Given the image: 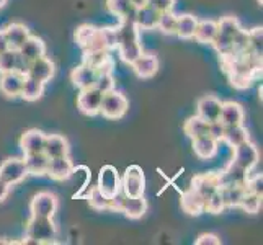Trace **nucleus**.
<instances>
[{
	"instance_id": "obj_1",
	"label": "nucleus",
	"mask_w": 263,
	"mask_h": 245,
	"mask_svg": "<svg viewBox=\"0 0 263 245\" xmlns=\"http://www.w3.org/2000/svg\"><path fill=\"white\" fill-rule=\"evenodd\" d=\"M58 224L54 222V217L31 216V219L26 224V243H52L58 239Z\"/></svg>"
},
{
	"instance_id": "obj_2",
	"label": "nucleus",
	"mask_w": 263,
	"mask_h": 245,
	"mask_svg": "<svg viewBox=\"0 0 263 245\" xmlns=\"http://www.w3.org/2000/svg\"><path fill=\"white\" fill-rule=\"evenodd\" d=\"M128 110H129V102L126 95H123L121 92H116V90L103 93L102 105H100V115L103 118H108V120H121L128 113Z\"/></svg>"
},
{
	"instance_id": "obj_3",
	"label": "nucleus",
	"mask_w": 263,
	"mask_h": 245,
	"mask_svg": "<svg viewBox=\"0 0 263 245\" xmlns=\"http://www.w3.org/2000/svg\"><path fill=\"white\" fill-rule=\"evenodd\" d=\"M26 175L28 172H26L25 160L20 157H8L0 165V178L10 186L22 183Z\"/></svg>"
},
{
	"instance_id": "obj_4",
	"label": "nucleus",
	"mask_w": 263,
	"mask_h": 245,
	"mask_svg": "<svg viewBox=\"0 0 263 245\" xmlns=\"http://www.w3.org/2000/svg\"><path fill=\"white\" fill-rule=\"evenodd\" d=\"M258 160H260V150L255 144L250 142V139L234 147L232 162L240 168L250 172L258 163Z\"/></svg>"
},
{
	"instance_id": "obj_5",
	"label": "nucleus",
	"mask_w": 263,
	"mask_h": 245,
	"mask_svg": "<svg viewBox=\"0 0 263 245\" xmlns=\"http://www.w3.org/2000/svg\"><path fill=\"white\" fill-rule=\"evenodd\" d=\"M59 201L58 196L51 192H40L31 199L30 211L31 216H43V217H54L58 213Z\"/></svg>"
},
{
	"instance_id": "obj_6",
	"label": "nucleus",
	"mask_w": 263,
	"mask_h": 245,
	"mask_svg": "<svg viewBox=\"0 0 263 245\" xmlns=\"http://www.w3.org/2000/svg\"><path fill=\"white\" fill-rule=\"evenodd\" d=\"M121 190L126 196H141L146 190V178L138 165H133L124 172L121 180Z\"/></svg>"
},
{
	"instance_id": "obj_7",
	"label": "nucleus",
	"mask_w": 263,
	"mask_h": 245,
	"mask_svg": "<svg viewBox=\"0 0 263 245\" xmlns=\"http://www.w3.org/2000/svg\"><path fill=\"white\" fill-rule=\"evenodd\" d=\"M103 93L98 88L90 87L85 90H80L77 97V108L80 113L87 116H97L100 115V105H102Z\"/></svg>"
},
{
	"instance_id": "obj_8",
	"label": "nucleus",
	"mask_w": 263,
	"mask_h": 245,
	"mask_svg": "<svg viewBox=\"0 0 263 245\" xmlns=\"http://www.w3.org/2000/svg\"><path fill=\"white\" fill-rule=\"evenodd\" d=\"M74 170H76V167H74L72 159L69 156H62V157L49 159L46 175H49L56 181H64L74 175Z\"/></svg>"
},
{
	"instance_id": "obj_9",
	"label": "nucleus",
	"mask_w": 263,
	"mask_h": 245,
	"mask_svg": "<svg viewBox=\"0 0 263 245\" xmlns=\"http://www.w3.org/2000/svg\"><path fill=\"white\" fill-rule=\"evenodd\" d=\"M219 186H221L219 174H216V172H210V174H199V175L193 177L192 186H190V188H193L195 192H198L206 199L208 196H211L214 192H217Z\"/></svg>"
},
{
	"instance_id": "obj_10",
	"label": "nucleus",
	"mask_w": 263,
	"mask_h": 245,
	"mask_svg": "<svg viewBox=\"0 0 263 245\" xmlns=\"http://www.w3.org/2000/svg\"><path fill=\"white\" fill-rule=\"evenodd\" d=\"M97 186L102 190L108 198H111L116 192H120L121 190V178H120V175H118L116 168L111 165H105L102 170H100Z\"/></svg>"
},
{
	"instance_id": "obj_11",
	"label": "nucleus",
	"mask_w": 263,
	"mask_h": 245,
	"mask_svg": "<svg viewBox=\"0 0 263 245\" xmlns=\"http://www.w3.org/2000/svg\"><path fill=\"white\" fill-rule=\"evenodd\" d=\"M221 108H222V102L214 95H204L198 100L196 103V110H198V116H201L204 121L213 123L219 120L221 115Z\"/></svg>"
},
{
	"instance_id": "obj_12",
	"label": "nucleus",
	"mask_w": 263,
	"mask_h": 245,
	"mask_svg": "<svg viewBox=\"0 0 263 245\" xmlns=\"http://www.w3.org/2000/svg\"><path fill=\"white\" fill-rule=\"evenodd\" d=\"M134 74L139 79H151L159 70V59L152 52H142L141 56L131 64Z\"/></svg>"
},
{
	"instance_id": "obj_13",
	"label": "nucleus",
	"mask_w": 263,
	"mask_h": 245,
	"mask_svg": "<svg viewBox=\"0 0 263 245\" xmlns=\"http://www.w3.org/2000/svg\"><path fill=\"white\" fill-rule=\"evenodd\" d=\"M23 80H25V76L16 70L0 74V92H2V95H5L7 98L20 97Z\"/></svg>"
},
{
	"instance_id": "obj_14",
	"label": "nucleus",
	"mask_w": 263,
	"mask_h": 245,
	"mask_svg": "<svg viewBox=\"0 0 263 245\" xmlns=\"http://www.w3.org/2000/svg\"><path fill=\"white\" fill-rule=\"evenodd\" d=\"M54 74H56V66H54V62L46 56H41V58L30 62V69H28V74L26 76H31V77L46 84V82H49L54 77Z\"/></svg>"
},
{
	"instance_id": "obj_15",
	"label": "nucleus",
	"mask_w": 263,
	"mask_h": 245,
	"mask_svg": "<svg viewBox=\"0 0 263 245\" xmlns=\"http://www.w3.org/2000/svg\"><path fill=\"white\" fill-rule=\"evenodd\" d=\"M43 152L46 154L49 159L69 156L70 144L67 138H64V136H61V134H46V142H44Z\"/></svg>"
},
{
	"instance_id": "obj_16",
	"label": "nucleus",
	"mask_w": 263,
	"mask_h": 245,
	"mask_svg": "<svg viewBox=\"0 0 263 245\" xmlns=\"http://www.w3.org/2000/svg\"><path fill=\"white\" fill-rule=\"evenodd\" d=\"M219 121L224 126L243 124V121H246V111H243V106L237 102H222Z\"/></svg>"
},
{
	"instance_id": "obj_17",
	"label": "nucleus",
	"mask_w": 263,
	"mask_h": 245,
	"mask_svg": "<svg viewBox=\"0 0 263 245\" xmlns=\"http://www.w3.org/2000/svg\"><path fill=\"white\" fill-rule=\"evenodd\" d=\"M44 142H46V134L40 129H30L20 138V149L25 154H34V152H43Z\"/></svg>"
},
{
	"instance_id": "obj_18",
	"label": "nucleus",
	"mask_w": 263,
	"mask_h": 245,
	"mask_svg": "<svg viewBox=\"0 0 263 245\" xmlns=\"http://www.w3.org/2000/svg\"><path fill=\"white\" fill-rule=\"evenodd\" d=\"M5 33V38H7V43H8V48L13 49V51H18L22 48V44L30 38V30L28 26L23 25V23H10L4 30Z\"/></svg>"
},
{
	"instance_id": "obj_19",
	"label": "nucleus",
	"mask_w": 263,
	"mask_h": 245,
	"mask_svg": "<svg viewBox=\"0 0 263 245\" xmlns=\"http://www.w3.org/2000/svg\"><path fill=\"white\" fill-rule=\"evenodd\" d=\"M95 80H97V70L93 67L84 64V62L70 72V82L79 90H85V88L93 87Z\"/></svg>"
},
{
	"instance_id": "obj_20",
	"label": "nucleus",
	"mask_w": 263,
	"mask_h": 245,
	"mask_svg": "<svg viewBox=\"0 0 263 245\" xmlns=\"http://www.w3.org/2000/svg\"><path fill=\"white\" fill-rule=\"evenodd\" d=\"M147 199L144 198V195L141 196H126V201L123 206V213L128 219L138 221L141 217L147 213Z\"/></svg>"
},
{
	"instance_id": "obj_21",
	"label": "nucleus",
	"mask_w": 263,
	"mask_h": 245,
	"mask_svg": "<svg viewBox=\"0 0 263 245\" xmlns=\"http://www.w3.org/2000/svg\"><path fill=\"white\" fill-rule=\"evenodd\" d=\"M25 165H26V172L28 175H46L48 172V163H49V157L44 152H34V154H25Z\"/></svg>"
},
{
	"instance_id": "obj_22",
	"label": "nucleus",
	"mask_w": 263,
	"mask_h": 245,
	"mask_svg": "<svg viewBox=\"0 0 263 245\" xmlns=\"http://www.w3.org/2000/svg\"><path fill=\"white\" fill-rule=\"evenodd\" d=\"M204 203H206V199L198 192H195L193 188L186 190V192L181 195V208H183V211L188 213L190 216H199L201 213H204Z\"/></svg>"
},
{
	"instance_id": "obj_23",
	"label": "nucleus",
	"mask_w": 263,
	"mask_h": 245,
	"mask_svg": "<svg viewBox=\"0 0 263 245\" xmlns=\"http://www.w3.org/2000/svg\"><path fill=\"white\" fill-rule=\"evenodd\" d=\"M193 141V152L199 159L208 160V159H213L216 154H217V141L214 138H211L210 134L206 136H199V138L192 139Z\"/></svg>"
},
{
	"instance_id": "obj_24",
	"label": "nucleus",
	"mask_w": 263,
	"mask_h": 245,
	"mask_svg": "<svg viewBox=\"0 0 263 245\" xmlns=\"http://www.w3.org/2000/svg\"><path fill=\"white\" fill-rule=\"evenodd\" d=\"M18 54L23 56L26 61H34L41 56H46V44L41 38H36V36H30L28 40H26L22 48L18 49Z\"/></svg>"
},
{
	"instance_id": "obj_25",
	"label": "nucleus",
	"mask_w": 263,
	"mask_h": 245,
	"mask_svg": "<svg viewBox=\"0 0 263 245\" xmlns=\"http://www.w3.org/2000/svg\"><path fill=\"white\" fill-rule=\"evenodd\" d=\"M160 12H157L156 8H152L151 5H146L136 10L134 16V23L139 30H154L157 28V22H159Z\"/></svg>"
},
{
	"instance_id": "obj_26",
	"label": "nucleus",
	"mask_w": 263,
	"mask_h": 245,
	"mask_svg": "<svg viewBox=\"0 0 263 245\" xmlns=\"http://www.w3.org/2000/svg\"><path fill=\"white\" fill-rule=\"evenodd\" d=\"M44 87H46V84H44V82L34 79L31 76H25L20 97L23 100H26V102H36V100H40L43 97Z\"/></svg>"
},
{
	"instance_id": "obj_27",
	"label": "nucleus",
	"mask_w": 263,
	"mask_h": 245,
	"mask_svg": "<svg viewBox=\"0 0 263 245\" xmlns=\"http://www.w3.org/2000/svg\"><path fill=\"white\" fill-rule=\"evenodd\" d=\"M219 192L224 199L226 208H239L243 195L247 192V186L246 185H224V186H219Z\"/></svg>"
},
{
	"instance_id": "obj_28",
	"label": "nucleus",
	"mask_w": 263,
	"mask_h": 245,
	"mask_svg": "<svg viewBox=\"0 0 263 245\" xmlns=\"http://www.w3.org/2000/svg\"><path fill=\"white\" fill-rule=\"evenodd\" d=\"M217 34V22L214 20H198L195 36L193 38L198 43L203 44H211Z\"/></svg>"
},
{
	"instance_id": "obj_29",
	"label": "nucleus",
	"mask_w": 263,
	"mask_h": 245,
	"mask_svg": "<svg viewBox=\"0 0 263 245\" xmlns=\"http://www.w3.org/2000/svg\"><path fill=\"white\" fill-rule=\"evenodd\" d=\"M198 25V18L192 13L178 15L177 18V33L175 36L181 40H192L195 36V30Z\"/></svg>"
},
{
	"instance_id": "obj_30",
	"label": "nucleus",
	"mask_w": 263,
	"mask_h": 245,
	"mask_svg": "<svg viewBox=\"0 0 263 245\" xmlns=\"http://www.w3.org/2000/svg\"><path fill=\"white\" fill-rule=\"evenodd\" d=\"M249 131L243 124H235V126H226V131L222 136V141H226L231 147L239 146V144L249 141Z\"/></svg>"
},
{
	"instance_id": "obj_31",
	"label": "nucleus",
	"mask_w": 263,
	"mask_h": 245,
	"mask_svg": "<svg viewBox=\"0 0 263 245\" xmlns=\"http://www.w3.org/2000/svg\"><path fill=\"white\" fill-rule=\"evenodd\" d=\"M183 129H185V134L190 139H195V138H199V136L208 134V131H210V123L204 121L201 116L195 115L192 118H188L185 126H183Z\"/></svg>"
},
{
	"instance_id": "obj_32",
	"label": "nucleus",
	"mask_w": 263,
	"mask_h": 245,
	"mask_svg": "<svg viewBox=\"0 0 263 245\" xmlns=\"http://www.w3.org/2000/svg\"><path fill=\"white\" fill-rule=\"evenodd\" d=\"M242 30H243L242 25L235 16H224L217 22V34L224 36V38H229L232 41Z\"/></svg>"
},
{
	"instance_id": "obj_33",
	"label": "nucleus",
	"mask_w": 263,
	"mask_h": 245,
	"mask_svg": "<svg viewBox=\"0 0 263 245\" xmlns=\"http://www.w3.org/2000/svg\"><path fill=\"white\" fill-rule=\"evenodd\" d=\"M116 49H118V54H120L121 61L126 62V64H129V66L144 52L141 41H133V43H128V44H121V46H118Z\"/></svg>"
},
{
	"instance_id": "obj_34",
	"label": "nucleus",
	"mask_w": 263,
	"mask_h": 245,
	"mask_svg": "<svg viewBox=\"0 0 263 245\" xmlns=\"http://www.w3.org/2000/svg\"><path fill=\"white\" fill-rule=\"evenodd\" d=\"M87 201H88L90 208H93L97 211H105V210H108V206H110V198H108L98 186H93L90 190Z\"/></svg>"
},
{
	"instance_id": "obj_35",
	"label": "nucleus",
	"mask_w": 263,
	"mask_h": 245,
	"mask_svg": "<svg viewBox=\"0 0 263 245\" xmlns=\"http://www.w3.org/2000/svg\"><path fill=\"white\" fill-rule=\"evenodd\" d=\"M177 18L178 15H175L172 10L160 13L159 22H157V30H160L167 36H174L177 33Z\"/></svg>"
},
{
	"instance_id": "obj_36",
	"label": "nucleus",
	"mask_w": 263,
	"mask_h": 245,
	"mask_svg": "<svg viewBox=\"0 0 263 245\" xmlns=\"http://www.w3.org/2000/svg\"><path fill=\"white\" fill-rule=\"evenodd\" d=\"M239 208H242L243 211L249 213V214H257L261 210V195L258 193H253V192H246L243 195L242 201L239 204Z\"/></svg>"
},
{
	"instance_id": "obj_37",
	"label": "nucleus",
	"mask_w": 263,
	"mask_h": 245,
	"mask_svg": "<svg viewBox=\"0 0 263 245\" xmlns=\"http://www.w3.org/2000/svg\"><path fill=\"white\" fill-rule=\"evenodd\" d=\"M108 59H111L110 51H84V64L93 67L95 70Z\"/></svg>"
},
{
	"instance_id": "obj_38",
	"label": "nucleus",
	"mask_w": 263,
	"mask_h": 245,
	"mask_svg": "<svg viewBox=\"0 0 263 245\" xmlns=\"http://www.w3.org/2000/svg\"><path fill=\"white\" fill-rule=\"evenodd\" d=\"M106 8L111 15L120 16V18H124L133 10L129 0H106Z\"/></svg>"
},
{
	"instance_id": "obj_39",
	"label": "nucleus",
	"mask_w": 263,
	"mask_h": 245,
	"mask_svg": "<svg viewBox=\"0 0 263 245\" xmlns=\"http://www.w3.org/2000/svg\"><path fill=\"white\" fill-rule=\"evenodd\" d=\"M226 210V204H224V199L221 196V192L217 190L214 192L211 196L206 198V203H204V211L211 213V214H221Z\"/></svg>"
},
{
	"instance_id": "obj_40",
	"label": "nucleus",
	"mask_w": 263,
	"mask_h": 245,
	"mask_svg": "<svg viewBox=\"0 0 263 245\" xmlns=\"http://www.w3.org/2000/svg\"><path fill=\"white\" fill-rule=\"evenodd\" d=\"M95 31H97V28L92 25H88V23L80 25L79 28L76 30V41H77L79 46L82 49H85V46L90 43V40L93 38Z\"/></svg>"
},
{
	"instance_id": "obj_41",
	"label": "nucleus",
	"mask_w": 263,
	"mask_h": 245,
	"mask_svg": "<svg viewBox=\"0 0 263 245\" xmlns=\"http://www.w3.org/2000/svg\"><path fill=\"white\" fill-rule=\"evenodd\" d=\"M16 56H18V51H13V49H7L4 52H0V74L15 70Z\"/></svg>"
},
{
	"instance_id": "obj_42",
	"label": "nucleus",
	"mask_w": 263,
	"mask_h": 245,
	"mask_svg": "<svg viewBox=\"0 0 263 245\" xmlns=\"http://www.w3.org/2000/svg\"><path fill=\"white\" fill-rule=\"evenodd\" d=\"M95 88H98L102 93H108L115 90V77L113 72H102V74H97V80H95Z\"/></svg>"
},
{
	"instance_id": "obj_43",
	"label": "nucleus",
	"mask_w": 263,
	"mask_h": 245,
	"mask_svg": "<svg viewBox=\"0 0 263 245\" xmlns=\"http://www.w3.org/2000/svg\"><path fill=\"white\" fill-rule=\"evenodd\" d=\"M261 41H263V33L261 28H253L249 31V48L250 52L255 56L261 58Z\"/></svg>"
},
{
	"instance_id": "obj_44",
	"label": "nucleus",
	"mask_w": 263,
	"mask_h": 245,
	"mask_svg": "<svg viewBox=\"0 0 263 245\" xmlns=\"http://www.w3.org/2000/svg\"><path fill=\"white\" fill-rule=\"evenodd\" d=\"M124 201H126V195L123 193V190H120V192H116L110 198V206H108V210H111L115 213H123Z\"/></svg>"
},
{
	"instance_id": "obj_45",
	"label": "nucleus",
	"mask_w": 263,
	"mask_h": 245,
	"mask_svg": "<svg viewBox=\"0 0 263 245\" xmlns=\"http://www.w3.org/2000/svg\"><path fill=\"white\" fill-rule=\"evenodd\" d=\"M177 0H147V5H151L152 8H156L157 12L164 13V12H170L174 10Z\"/></svg>"
},
{
	"instance_id": "obj_46",
	"label": "nucleus",
	"mask_w": 263,
	"mask_h": 245,
	"mask_svg": "<svg viewBox=\"0 0 263 245\" xmlns=\"http://www.w3.org/2000/svg\"><path fill=\"white\" fill-rule=\"evenodd\" d=\"M224 131H226V126L219 120H217V121L210 123V131H208V134H210L211 138H214L217 142H219V141H222Z\"/></svg>"
},
{
	"instance_id": "obj_47",
	"label": "nucleus",
	"mask_w": 263,
	"mask_h": 245,
	"mask_svg": "<svg viewBox=\"0 0 263 245\" xmlns=\"http://www.w3.org/2000/svg\"><path fill=\"white\" fill-rule=\"evenodd\" d=\"M229 77H231V84H232L235 88H239V90L247 88V87H250V84H252V77H247V76L229 74Z\"/></svg>"
},
{
	"instance_id": "obj_48",
	"label": "nucleus",
	"mask_w": 263,
	"mask_h": 245,
	"mask_svg": "<svg viewBox=\"0 0 263 245\" xmlns=\"http://www.w3.org/2000/svg\"><path fill=\"white\" fill-rule=\"evenodd\" d=\"M219 243H221V239L211 232H204L201 235H198V239H196V245H219Z\"/></svg>"
},
{
	"instance_id": "obj_49",
	"label": "nucleus",
	"mask_w": 263,
	"mask_h": 245,
	"mask_svg": "<svg viewBox=\"0 0 263 245\" xmlns=\"http://www.w3.org/2000/svg\"><path fill=\"white\" fill-rule=\"evenodd\" d=\"M102 33H103V38L106 41L108 49H116V44H118L116 28H102Z\"/></svg>"
},
{
	"instance_id": "obj_50",
	"label": "nucleus",
	"mask_w": 263,
	"mask_h": 245,
	"mask_svg": "<svg viewBox=\"0 0 263 245\" xmlns=\"http://www.w3.org/2000/svg\"><path fill=\"white\" fill-rule=\"evenodd\" d=\"M28 69H30V61H26L23 56H20V54H18V56H16L15 70L20 72V74H23V76H26V74H28Z\"/></svg>"
},
{
	"instance_id": "obj_51",
	"label": "nucleus",
	"mask_w": 263,
	"mask_h": 245,
	"mask_svg": "<svg viewBox=\"0 0 263 245\" xmlns=\"http://www.w3.org/2000/svg\"><path fill=\"white\" fill-rule=\"evenodd\" d=\"M8 193H10V185H7L5 181L0 178V203H4L5 199H7V196H8Z\"/></svg>"
},
{
	"instance_id": "obj_52",
	"label": "nucleus",
	"mask_w": 263,
	"mask_h": 245,
	"mask_svg": "<svg viewBox=\"0 0 263 245\" xmlns=\"http://www.w3.org/2000/svg\"><path fill=\"white\" fill-rule=\"evenodd\" d=\"M7 49H10L8 48V43H7V38H5V33L4 30H0V52H4Z\"/></svg>"
},
{
	"instance_id": "obj_53",
	"label": "nucleus",
	"mask_w": 263,
	"mask_h": 245,
	"mask_svg": "<svg viewBox=\"0 0 263 245\" xmlns=\"http://www.w3.org/2000/svg\"><path fill=\"white\" fill-rule=\"evenodd\" d=\"M129 4H131V7L134 8V10H139V8L147 5V0H129Z\"/></svg>"
},
{
	"instance_id": "obj_54",
	"label": "nucleus",
	"mask_w": 263,
	"mask_h": 245,
	"mask_svg": "<svg viewBox=\"0 0 263 245\" xmlns=\"http://www.w3.org/2000/svg\"><path fill=\"white\" fill-rule=\"evenodd\" d=\"M5 4H7V0H0V8H2V7H4Z\"/></svg>"
},
{
	"instance_id": "obj_55",
	"label": "nucleus",
	"mask_w": 263,
	"mask_h": 245,
	"mask_svg": "<svg viewBox=\"0 0 263 245\" xmlns=\"http://www.w3.org/2000/svg\"><path fill=\"white\" fill-rule=\"evenodd\" d=\"M257 2H258V4H260V5H261V2H263V0H257Z\"/></svg>"
}]
</instances>
